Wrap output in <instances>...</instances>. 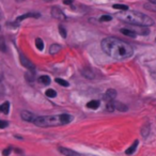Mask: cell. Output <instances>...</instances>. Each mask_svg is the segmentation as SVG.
I'll list each match as a JSON object with an SVG mask.
<instances>
[{"label": "cell", "mask_w": 156, "mask_h": 156, "mask_svg": "<svg viewBox=\"0 0 156 156\" xmlns=\"http://www.w3.org/2000/svg\"><path fill=\"white\" fill-rule=\"evenodd\" d=\"M50 13H51V16L53 18H56V19H59V21H64L65 19V14L59 7H53Z\"/></svg>", "instance_id": "4"}, {"label": "cell", "mask_w": 156, "mask_h": 156, "mask_svg": "<svg viewBox=\"0 0 156 156\" xmlns=\"http://www.w3.org/2000/svg\"><path fill=\"white\" fill-rule=\"evenodd\" d=\"M0 50H1L2 53H5V51H7L5 41H4V38L2 36H0Z\"/></svg>", "instance_id": "19"}, {"label": "cell", "mask_w": 156, "mask_h": 156, "mask_svg": "<svg viewBox=\"0 0 156 156\" xmlns=\"http://www.w3.org/2000/svg\"><path fill=\"white\" fill-rule=\"evenodd\" d=\"M112 8H114V9H117V10H121V11L128 10V7L127 5H125V4H114Z\"/></svg>", "instance_id": "26"}, {"label": "cell", "mask_w": 156, "mask_h": 156, "mask_svg": "<svg viewBox=\"0 0 156 156\" xmlns=\"http://www.w3.org/2000/svg\"><path fill=\"white\" fill-rule=\"evenodd\" d=\"M121 33H123L124 36H127L129 38H136V36H137V33L131 29H121Z\"/></svg>", "instance_id": "13"}, {"label": "cell", "mask_w": 156, "mask_h": 156, "mask_svg": "<svg viewBox=\"0 0 156 156\" xmlns=\"http://www.w3.org/2000/svg\"><path fill=\"white\" fill-rule=\"evenodd\" d=\"M138 143H139L138 140H135V141H134V143H133V144H131V146H129L127 150H126V151H125L126 155H131L133 153L135 152L136 149H137V146H138Z\"/></svg>", "instance_id": "12"}, {"label": "cell", "mask_w": 156, "mask_h": 156, "mask_svg": "<svg viewBox=\"0 0 156 156\" xmlns=\"http://www.w3.org/2000/svg\"><path fill=\"white\" fill-rule=\"evenodd\" d=\"M21 119L24 121H26V122H34L36 116L33 114L32 112H30V111H28V110H24V111L21 112Z\"/></svg>", "instance_id": "6"}, {"label": "cell", "mask_w": 156, "mask_h": 156, "mask_svg": "<svg viewBox=\"0 0 156 156\" xmlns=\"http://www.w3.org/2000/svg\"><path fill=\"white\" fill-rule=\"evenodd\" d=\"M34 70H28V72L25 74V77L28 81H33L34 80Z\"/></svg>", "instance_id": "18"}, {"label": "cell", "mask_w": 156, "mask_h": 156, "mask_svg": "<svg viewBox=\"0 0 156 156\" xmlns=\"http://www.w3.org/2000/svg\"><path fill=\"white\" fill-rule=\"evenodd\" d=\"M36 48H38L39 50H43V49H44V43H43L42 39L38 38V39L36 40Z\"/></svg>", "instance_id": "23"}, {"label": "cell", "mask_w": 156, "mask_h": 156, "mask_svg": "<svg viewBox=\"0 0 156 156\" xmlns=\"http://www.w3.org/2000/svg\"><path fill=\"white\" fill-rule=\"evenodd\" d=\"M116 96H117V91H116L114 89H108L106 92H105V94H104L103 99L104 101H106L107 103H108V102H112V101H114Z\"/></svg>", "instance_id": "5"}, {"label": "cell", "mask_w": 156, "mask_h": 156, "mask_svg": "<svg viewBox=\"0 0 156 156\" xmlns=\"http://www.w3.org/2000/svg\"><path fill=\"white\" fill-rule=\"evenodd\" d=\"M117 17L125 23L131 24L134 26H139V27H150L154 25V21L152 18L143 13L136 12V11H122L121 13L117 14Z\"/></svg>", "instance_id": "2"}, {"label": "cell", "mask_w": 156, "mask_h": 156, "mask_svg": "<svg viewBox=\"0 0 156 156\" xmlns=\"http://www.w3.org/2000/svg\"><path fill=\"white\" fill-rule=\"evenodd\" d=\"M59 32H60V36L63 38V39H65L66 38V30H65V28H64L63 26H59Z\"/></svg>", "instance_id": "27"}, {"label": "cell", "mask_w": 156, "mask_h": 156, "mask_svg": "<svg viewBox=\"0 0 156 156\" xmlns=\"http://www.w3.org/2000/svg\"><path fill=\"white\" fill-rule=\"evenodd\" d=\"M0 18H1V15H0Z\"/></svg>", "instance_id": "34"}, {"label": "cell", "mask_w": 156, "mask_h": 156, "mask_svg": "<svg viewBox=\"0 0 156 156\" xmlns=\"http://www.w3.org/2000/svg\"><path fill=\"white\" fill-rule=\"evenodd\" d=\"M19 60H21V65H23V66H25L26 68H28V70H34V68H36L34 64L32 63L28 58H26L24 55H21V56H19Z\"/></svg>", "instance_id": "7"}, {"label": "cell", "mask_w": 156, "mask_h": 156, "mask_svg": "<svg viewBox=\"0 0 156 156\" xmlns=\"http://www.w3.org/2000/svg\"><path fill=\"white\" fill-rule=\"evenodd\" d=\"M59 151L64 156H81L79 153L76 152V151H73V150L68 149V148H59Z\"/></svg>", "instance_id": "8"}, {"label": "cell", "mask_w": 156, "mask_h": 156, "mask_svg": "<svg viewBox=\"0 0 156 156\" xmlns=\"http://www.w3.org/2000/svg\"><path fill=\"white\" fill-rule=\"evenodd\" d=\"M29 17H34V18H39L40 17V14L39 13H27V14H24L19 16V17L16 18V21H15V24H18V23H21V21H24L26 18H29Z\"/></svg>", "instance_id": "9"}, {"label": "cell", "mask_w": 156, "mask_h": 156, "mask_svg": "<svg viewBox=\"0 0 156 156\" xmlns=\"http://www.w3.org/2000/svg\"><path fill=\"white\" fill-rule=\"evenodd\" d=\"M149 133H150V126L148 124L146 125H143L141 128V134L143 137H146V136L149 135Z\"/></svg>", "instance_id": "22"}, {"label": "cell", "mask_w": 156, "mask_h": 156, "mask_svg": "<svg viewBox=\"0 0 156 156\" xmlns=\"http://www.w3.org/2000/svg\"><path fill=\"white\" fill-rule=\"evenodd\" d=\"M11 151H12V148H7V149H4L2 151V155L3 156H9L10 155Z\"/></svg>", "instance_id": "29"}, {"label": "cell", "mask_w": 156, "mask_h": 156, "mask_svg": "<svg viewBox=\"0 0 156 156\" xmlns=\"http://www.w3.org/2000/svg\"><path fill=\"white\" fill-rule=\"evenodd\" d=\"M152 76H153V78H154V79H155V80H156V71H154V72H153Z\"/></svg>", "instance_id": "32"}, {"label": "cell", "mask_w": 156, "mask_h": 156, "mask_svg": "<svg viewBox=\"0 0 156 156\" xmlns=\"http://www.w3.org/2000/svg\"><path fill=\"white\" fill-rule=\"evenodd\" d=\"M9 110H10V103L9 102H5V103H3L0 106V111L3 112L4 114H9Z\"/></svg>", "instance_id": "17"}, {"label": "cell", "mask_w": 156, "mask_h": 156, "mask_svg": "<svg viewBox=\"0 0 156 156\" xmlns=\"http://www.w3.org/2000/svg\"><path fill=\"white\" fill-rule=\"evenodd\" d=\"M150 2H152V3H156V0H149Z\"/></svg>", "instance_id": "33"}, {"label": "cell", "mask_w": 156, "mask_h": 156, "mask_svg": "<svg viewBox=\"0 0 156 156\" xmlns=\"http://www.w3.org/2000/svg\"><path fill=\"white\" fill-rule=\"evenodd\" d=\"M64 4H72L73 3V0H63Z\"/></svg>", "instance_id": "31"}, {"label": "cell", "mask_w": 156, "mask_h": 156, "mask_svg": "<svg viewBox=\"0 0 156 156\" xmlns=\"http://www.w3.org/2000/svg\"><path fill=\"white\" fill-rule=\"evenodd\" d=\"M45 94H46L47 97H50V99H53V97L57 96V92H56L53 89H48V90H46Z\"/></svg>", "instance_id": "20"}, {"label": "cell", "mask_w": 156, "mask_h": 156, "mask_svg": "<svg viewBox=\"0 0 156 156\" xmlns=\"http://www.w3.org/2000/svg\"><path fill=\"white\" fill-rule=\"evenodd\" d=\"M61 50V46L59 44H53L49 48V53L50 55H56Z\"/></svg>", "instance_id": "15"}, {"label": "cell", "mask_w": 156, "mask_h": 156, "mask_svg": "<svg viewBox=\"0 0 156 156\" xmlns=\"http://www.w3.org/2000/svg\"><path fill=\"white\" fill-rule=\"evenodd\" d=\"M106 110L108 111V112H112V111H114V110H116V108H114V101H112V102H108V103H107Z\"/></svg>", "instance_id": "24"}, {"label": "cell", "mask_w": 156, "mask_h": 156, "mask_svg": "<svg viewBox=\"0 0 156 156\" xmlns=\"http://www.w3.org/2000/svg\"><path fill=\"white\" fill-rule=\"evenodd\" d=\"M55 81L57 82L58 85L62 86V87H68V86H70V83H68L66 80L62 79V78H56V79H55Z\"/></svg>", "instance_id": "21"}, {"label": "cell", "mask_w": 156, "mask_h": 156, "mask_svg": "<svg viewBox=\"0 0 156 156\" xmlns=\"http://www.w3.org/2000/svg\"><path fill=\"white\" fill-rule=\"evenodd\" d=\"M81 75L87 79H93L94 78V73L92 72V70L88 66H86L81 70Z\"/></svg>", "instance_id": "10"}, {"label": "cell", "mask_w": 156, "mask_h": 156, "mask_svg": "<svg viewBox=\"0 0 156 156\" xmlns=\"http://www.w3.org/2000/svg\"><path fill=\"white\" fill-rule=\"evenodd\" d=\"M39 81L44 86H48L50 83V77L47 75H42L41 77H39Z\"/></svg>", "instance_id": "16"}, {"label": "cell", "mask_w": 156, "mask_h": 156, "mask_svg": "<svg viewBox=\"0 0 156 156\" xmlns=\"http://www.w3.org/2000/svg\"><path fill=\"white\" fill-rule=\"evenodd\" d=\"M102 49L106 55L116 60H125L133 56V47L120 39L117 38H106L101 43Z\"/></svg>", "instance_id": "1"}, {"label": "cell", "mask_w": 156, "mask_h": 156, "mask_svg": "<svg viewBox=\"0 0 156 156\" xmlns=\"http://www.w3.org/2000/svg\"><path fill=\"white\" fill-rule=\"evenodd\" d=\"M112 19V17L110 16V15H103L102 17L99 18V21H102V23H105V21H110Z\"/></svg>", "instance_id": "28"}, {"label": "cell", "mask_w": 156, "mask_h": 156, "mask_svg": "<svg viewBox=\"0 0 156 156\" xmlns=\"http://www.w3.org/2000/svg\"><path fill=\"white\" fill-rule=\"evenodd\" d=\"M144 8H146V10H150L152 11V12H156V3H152V2L146 3L144 4Z\"/></svg>", "instance_id": "25"}, {"label": "cell", "mask_w": 156, "mask_h": 156, "mask_svg": "<svg viewBox=\"0 0 156 156\" xmlns=\"http://www.w3.org/2000/svg\"><path fill=\"white\" fill-rule=\"evenodd\" d=\"M73 120V117L68 114H57V116H41L36 117L34 120V124L40 127H53L70 123Z\"/></svg>", "instance_id": "3"}, {"label": "cell", "mask_w": 156, "mask_h": 156, "mask_svg": "<svg viewBox=\"0 0 156 156\" xmlns=\"http://www.w3.org/2000/svg\"><path fill=\"white\" fill-rule=\"evenodd\" d=\"M9 125V123H8L7 121H2L0 120V128H5Z\"/></svg>", "instance_id": "30"}, {"label": "cell", "mask_w": 156, "mask_h": 156, "mask_svg": "<svg viewBox=\"0 0 156 156\" xmlns=\"http://www.w3.org/2000/svg\"><path fill=\"white\" fill-rule=\"evenodd\" d=\"M87 107H88V108H90V109L95 110L99 107V101H96V99L90 101L89 103H87Z\"/></svg>", "instance_id": "14"}, {"label": "cell", "mask_w": 156, "mask_h": 156, "mask_svg": "<svg viewBox=\"0 0 156 156\" xmlns=\"http://www.w3.org/2000/svg\"><path fill=\"white\" fill-rule=\"evenodd\" d=\"M114 108L117 110H119V111H121V112L127 111L128 108L125 104H122L121 102H116V101H114Z\"/></svg>", "instance_id": "11"}]
</instances>
